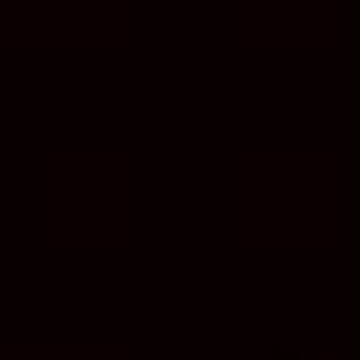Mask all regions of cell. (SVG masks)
Returning a JSON list of instances; mask_svg holds the SVG:
<instances>
[{"mask_svg": "<svg viewBox=\"0 0 360 360\" xmlns=\"http://www.w3.org/2000/svg\"><path fill=\"white\" fill-rule=\"evenodd\" d=\"M137 0H0V50H124Z\"/></svg>", "mask_w": 360, "mask_h": 360, "instance_id": "obj_3", "label": "cell"}, {"mask_svg": "<svg viewBox=\"0 0 360 360\" xmlns=\"http://www.w3.org/2000/svg\"><path fill=\"white\" fill-rule=\"evenodd\" d=\"M137 149H37V174H25V199H37V236L50 249H124L137 236Z\"/></svg>", "mask_w": 360, "mask_h": 360, "instance_id": "obj_1", "label": "cell"}, {"mask_svg": "<svg viewBox=\"0 0 360 360\" xmlns=\"http://www.w3.org/2000/svg\"><path fill=\"white\" fill-rule=\"evenodd\" d=\"M224 199H236V236L249 249H323L335 236V162L323 149H236Z\"/></svg>", "mask_w": 360, "mask_h": 360, "instance_id": "obj_2", "label": "cell"}, {"mask_svg": "<svg viewBox=\"0 0 360 360\" xmlns=\"http://www.w3.org/2000/svg\"><path fill=\"white\" fill-rule=\"evenodd\" d=\"M236 37H249V50H323L335 0H236Z\"/></svg>", "mask_w": 360, "mask_h": 360, "instance_id": "obj_4", "label": "cell"}]
</instances>
